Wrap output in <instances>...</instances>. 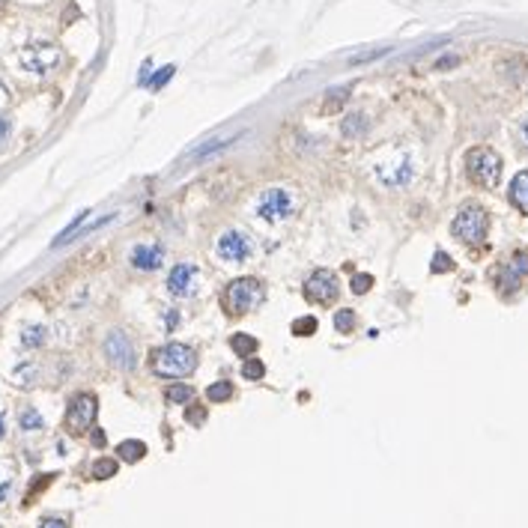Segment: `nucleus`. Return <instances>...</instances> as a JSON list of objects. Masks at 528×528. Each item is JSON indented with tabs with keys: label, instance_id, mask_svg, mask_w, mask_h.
I'll list each match as a JSON object with an SVG mask.
<instances>
[{
	"label": "nucleus",
	"instance_id": "nucleus-1",
	"mask_svg": "<svg viewBox=\"0 0 528 528\" xmlns=\"http://www.w3.org/2000/svg\"><path fill=\"white\" fill-rule=\"evenodd\" d=\"M153 373L156 376H165V379H182V376L194 373L197 367V356L191 346L185 344H168L153 352Z\"/></svg>",
	"mask_w": 528,
	"mask_h": 528
},
{
	"label": "nucleus",
	"instance_id": "nucleus-2",
	"mask_svg": "<svg viewBox=\"0 0 528 528\" xmlns=\"http://www.w3.org/2000/svg\"><path fill=\"white\" fill-rule=\"evenodd\" d=\"M469 180L481 188H496L501 180V156L489 146H477L466 156Z\"/></svg>",
	"mask_w": 528,
	"mask_h": 528
},
{
	"label": "nucleus",
	"instance_id": "nucleus-3",
	"mask_svg": "<svg viewBox=\"0 0 528 528\" xmlns=\"http://www.w3.org/2000/svg\"><path fill=\"white\" fill-rule=\"evenodd\" d=\"M486 230H489V215H486V209L481 206H463L457 212V218L454 224H451V233H454L460 242H466V245H481L484 239H486Z\"/></svg>",
	"mask_w": 528,
	"mask_h": 528
},
{
	"label": "nucleus",
	"instance_id": "nucleus-4",
	"mask_svg": "<svg viewBox=\"0 0 528 528\" xmlns=\"http://www.w3.org/2000/svg\"><path fill=\"white\" fill-rule=\"evenodd\" d=\"M263 301V284L257 278H236L227 284V293H224V305L230 313H248L254 310Z\"/></svg>",
	"mask_w": 528,
	"mask_h": 528
},
{
	"label": "nucleus",
	"instance_id": "nucleus-5",
	"mask_svg": "<svg viewBox=\"0 0 528 528\" xmlns=\"http://www.w3.org/2000/svg\"><path fill=\"white\" fill-rule=\"evenodd\" d=\"M96 412H99V403H96V397L93 394H78V397H72V403L66 409V427H69V433H87L93 427L96 421Z\"/></svg>",
	"mask_w": 528,
	"mask_h": 528
},
{
	"label": "nucleus",
	"instance_id": "nucleus-6",
	"mask_svg": "<svg viewBox=\"0 0 528 528\" xmlns=\"http://www.w3.org/2000/svg\"><path fill=\"white\" fill-rule=\"evenodd\" d=\"M337 278H334V272L329 269H317L310 275V278L305 281V296L310 301H317V305H329V301L337 298Z\"/></svg>",
	"mask_w": 528,
	"mask_h": 528
},
{
	"label": "nucleus",
	"instance_id": "nucleus-7",
	"mask_svg": "<svg viewBox=\"0 0 528 528\" xmlns=\"http://www.w3.org/2000/svg\"><path fill=\"white\" fill-rule=\"evenodd\" d=\"M21 63L36 75H48L51 69H57L60 63V48L57 45H27L21 51Z\"/></svg>",
	"mask_w": 528,
	"mask_h": 528
},
{
	"label": "nucleus",
	"instance_id": "nucleus-8",
	"mask_svg": "<svg viewBox=\"0 0 528 528\" xmlns=\"http://www.w3.org/2000/svg\"><path fill=\"white\" fill-rule=\"evenodd\" d=\"M290 212H293V200L284 188H269L257 203V215L266 218V221H281V218L290 215Z\"/></svg>",
	"mask_w": 528,
	"mask_h": 528
},
{
	"label": "nucleus",
	"instance_id": "nucleus-9",
	"mask_svg": "<svg viewBox=\"0 0 528 528\" xmlns=\"http://www.w3.org/2000/svg\"><path fill=\"white\" fill-rule=\"evenodd\" d=\"M105 356L117 364L122 370H132L134 367V349H132V341L125 337L122 332H111L108 341H105Z\"/></svg>",
	"mask_w": 528,
	"mask_h": 528
},
{
	"label": "nucleus",
	"instance_id": "nucleus-10",
	"mask_svg": "<svg viewBox=\"0 0 528 528\" xmlns=\"http://www.w3.org/2000/svg\"><path fill=\"white\" fill-rule=\"evenodd\" d=\"M248 254H251V242H248L242 233L227 230V233L218 239V257H221V260H227V263H242V260H248Z\"/></svg>",
	"mask_w": 528,
	"mask_h": 528
},
{
	"label": "nucleus",
	"instance_id": "nucleus-11",
	"mask_svg": "<svg viewBox=\"0 0 528 528\" xmlns=\"http://www.w3.org/2000/svg\"><path fill=\"white\" fill-rule=\"evenodd\" d=\"M528 278V251H517L508 263H505V269H501V287L505 290H517V287Z\"/></svg>",
	"mask_w": 528,
	"mask_h": 528
},
{
	"label": "nucleus",
	"instance_id": "nucleus-12",
	"mask_svg": "<svg viewBox=\"0 0 528 528\" xmlns=\"http://www.w3.org/2000/svg\"><path fill=\"white\" fill-rule=\"evenodd\" d=\"M161 260H165V248H161V245H137L132 251V266L141 269V272L158 269Z\"/></svg>",
	"mask_w": 528,
	"mask_h": 528
},
{
	"label": "nucleus",
	"instance_id": "nucleus-13",
	"mask_svg": "<svg viewBox=\"0 0 528 528\" xmlns=\"http://www.w3.org/2000/svg\"><path fill=\"white\" fill-rule=\"evenodd\" d=\"M194 278H197V269L191 266V263H180V266L170 272V278H168L170 293L173 296H188L194 290Z\"/></svg>",
	"mask_w": 528,
	"mask_h": 528
},
{
	"label": "nucleus",
	"instance_id": "nucleus-14",
	"mask_svg": "<svg viewBox=\"0 0 528 528\" xmlns=\"http://www.w3.org/2000/svg\"><path fill=\"white\" fill-rule=\"evenodd\" d=\"M510 203L517 206L522 215H528V170H520L510 182Z\"/></svg>",
	"mask_w": 528,
	"mask_h": 528
},
{
	"label": "nucleus",
	"instance_id": "nucleus-15",
	"mask_svg": "<svg viewBox=\"0 0 528 528\" xmlns=\"http://www.w3.org/2000/svg\"><path fill=\"white\" fill-rule=\"evenodd\" d=\"M117 454H120V460H125V463H137V460H144L146 445L137 442V439H125V442L117 445Z\"/></svg>",
	"mask_w": 528,
	"mask_h": 528
},
{
	"label": "nucleus",
	"instance_id": "nucleus-16",
	"mask_svg": "<svg viewBox=\"0 0 528 528\" xmlns=\"http://www.w3.org/2000/svg\"><path fill=\"white\" fill-rule=\"evenodd\" d=\"M230 346H233V352L239 358H251L257 352V337H251V334H233L230 337Z\"/></svg>",
	"mask_w": 528,
	"mask_h": 528
},
{
	"label": "nucleus",
	"instance_id": "nucleus-17",
	"mask_svg": "<svg viewBox=\"0 0 528 528\" xmlns=\"http://www.w3.org/2000/svg\"><path fill=\"white\" fill-rule=\"evenodd\" d=\"M206 397H209V403H224V400H230L233 397V382H212L206 388Z\"/></svg>",
	"mask_w": 528,
	"mask_h": 528
},
{
	"label": "nucleus",
	"instance_id": "nucleus-18",
	"mask_svg": "<svg viewBox=\"0 0 528 528\" xmlns=\"http://www.w3.org/2000/svg\"><path fill=\"white\" fill-rule=\"evenodd\" d=\"M114 474H117V460L102 457V460L93 463V477H96V481H108V477H114Z\"/></svg>",
	"mask_w": 528,
	"mask_h": 528
},
{
	"label": "nucleus",
	"instance_id": "nucleus-19",
	"mask_svg": "<svg viewBox=\"0 0 528 528\" xmlns=\"http://www.w3.org/2000/svg\"><path fill=\"white\" fill-rule=\"evenodd\" d=\"M191 388H188V385H170L168 388V403H188V400H191Z\"/></svg>",
	"mask_w": 528,
	"mask_h": 528
},
{
	"label": "nucleus",
	"instance_id": "nucleus-20",
	"mask_svg": "<svg viewBox=\"0 0 528 528\" xmlns=\"http://www.w3.org/2000/svg\"><path fill=\"white\" fill-rule=\"evenodd\" d=\"M313 332H317V320L313 317H298L293 322V334H298V337H310Z\"/></svg>",
	"mask_w": 528,
	"mask_h": 528
},
{
	"label": "nucleus",
	"instance_id": "nucleus-21",
	"mask_svg": "<svg viewBox=\"0 0 528 528\" xmlns=\"http://www.w3.org/2000/svg\"><path fill=\"white\" fill-rule=\"evenodd\" d=\"M242 376L245 379H263V376H266V367H263V361H257V358H248L245 361V367H242Z\"/></svg>",
	"mask_w": 528,
	"mask_h": 528
},
{
	"label": "nucleus",
	"instance_id": "nucleus-22",
	"mask_svg": "<svg viewBox=\"0 0 528 528\" xmlns=\"http://www.w3.org/2000/svg\"><path fill=\"white\" fill-rule=\"evenodd\" d=\"M352 293H367L370 290V287H373V275H367V272H358V275H352Z\"/></svg>",
	"mask_w": 528,
	"mask_h": 528
},
{
	"label": "nucleus",
	"instance_id": "nucleus-23",
	"mask_svg": "<svg viewBox=\"0 0 528 528\" xmlns=\"http://www.w3.org/2000/svg\"><path fill=\"white\" fill-rule=\"evenodd\" d=\"M352 325H356V317H352V310H337V313H334V329L341 332V334L352 332Z\"/></svg>",
	"mask_w": 528,
	"mask_h": 528
},
{
	"label": "nucleus",
	"instance_id": "nucleus-24",
	"mask_svg": "<svg viewBox=\"0 0 528 528\" xmlns=\"http://www.w3.org/2000/svg\"><path fill=\"white\" fill-rule=\"evenodd\" d=\"M87 215H90V212H81V215H78V218H75V221L69 224V227H66V230H63V233L57 236V242H54V245H63V242H69V239H72L75 233H78V230H81V224L87 221Z\"/></svg>",
	"mask_w": 528,
	"mask_h": 528
},
{
	"label": "nucleus",
	"instance_id": "nucleus-25",
	"mask_svg": "<svg viewBox=\"0 0 528 528\" xmlns=\"http://www.w3.org/2000/svg\"><path fill=\"white\" fill-rule=\"evenodd\" d=\"M42 427V415L39 412H33V409H27L21 415V430H39Z\"/></svg>",
	"mask_w": 528,
	"mask_h": 528
},
{
	"label": "nucleus",
	"instance_id": "nucleus-26",
	"mask_svg": "<svg viewBox=\"0 0 528 528\" xmlns=\"http://www.w3.org/2000/svg\"><path fill=\"white\" fill-rule=\"evenodd\" d=\"M451 269H454V260H451L445 251H439L433 257V272H451Z\"/></svg>",
	"mask_w": 528,
	"mask_h": 528
},
{
	"label": "nucleus",
	"instance_id": "nucleus-27",
	"mask_svg": "<svg viewBox=\"0 0 528 528\" xmlns=\"http://www.w3.org/2000/svg\"><path fill=\"white\" fill-rule=\"evenodd\" d=\"M173 66H165V69H158V75H156V78L153 81H149V87H153V90H158V87H165L170 78H173Z\"/></svg>",
	"mask_w": 528,
	"mask_h": 528
},
{
	"label": "nucleus",
	"instance_id": "nucleus-28",
	"mask_svg": "<svg viewBox=\"0 0 528 528\" xmlns=\"http://www.w3.org/2000/svg\"><path fill=\"white\" fill-rule=\"evenodd\" d=\"M39 341H42V329H30L27 334H24V344H27V346H36Z\"/></svg>",
	"mask_w": 528,
	"mask_h": 528
},
{
	"label": "nucleus",
	"instance_id": "nucleus-29",
	"mask_svg": "<svg viewBox=\"0 0 528 528\" xmlns=\"http://www.w3.org/2000/svg\"><path fill=\"white\" fill-rule=\"evenodd\" d=\"M9 134V120L6 117H0V144H4V137Z\"/></svg>",
	"mask_w": 528,
	"mask_h": 528
},
{
	"label": "nucleus",
	"instance_id": "nucleus-30",
	"mask_svg": "<svg viewBox=\"0 0 528 528\" xmlns=\"http://www.w3.org/2000/svg\"><path fill=\"white\" fill-rule=\"evenodd\" d=\"M39 528H66V522H63V520H45Z\"/></svg>",
	"mask_w": 528,
	"mask_h": 528
},
{
	"label": "nucleus",
	"instance_id": "nucleus-31",
	"mask_svg": "<svg viewBox=\"0 0 528 528\" xmlns=\"http://www.w3.org/2000/svg\"><path fill=\"white\" fill-rule=\"evenodd\" d=\"M188 421L200 424V421H203V409H191V412H188Z\"/></svg>",
	"mask_w": 528,
	"mask_h": 528
},
{
	"label": "nucleus",
	"instance_id": "nucleus-32",
	"mask_svg": "<svg viewBox=\"0 0 528 528\" xmlns=\"http://www.w3.org/2000/svg\"><path fill=\"white\" fill-rule=\"evenodd\" d=\"M93 445H96V448L105 445V433H102V430H93Z\"/></svg>",
	"mask_w": 528,
	"mask_h": 528
},
{
	"label": "nucleus",
	"instance_id": "nucleus-33",
	"mask_svg": "<svg viewBox=\"0 0 528 528\" xmlns=\"http://www.w3.org/2000/svg\"><path fill=\"white\" fill-rule=\"evenodd\" d=\"M6 493H9V477H6V481H0V501L6 498Z\"/></svg>",
	"mask_w": 528,
	"mask_h": 528
},
{
	"label": "nucleus",
	"instance_id": "nucleus-34",
	"mask_svg": "<svg viewBox=\"0 0 528 528\" xmlns=\"http://www.w3.org/2000/svg\"><path fill=\"white\" fill-rule=\"evenodd\" d=\"M522 137H525V146H528V117L522 120Z\"/></svg>",
	"mask_w": 528,
	"mask_h": 528
},
{
	"label": "nucleus",
	"instance_id": "nucleus-35",
	"mask_svg": "<svg viewBox=\"0 0 528 528\" xmlns=\"http://www.w3.org/2000/svg\"><path fill=\"white\" fill-rule=\"evenodd\" d=\"M4 433H6V424H4V412H0V439H4Z\"/></svg>",
	"mask_w": 528,
	"mask_h": 528
},
{
	"label": "nucleus",
	"instance_id": "nucleus-36",
	"mask_svg": "<svg viewBox=\"0 0 528 528\" xmlns=\"http://www.w3.org/2000/svg\"><path fill=\"white\" fill-rule=\"evenodd\" d=\"M4 99H6V90H4V87H0V102H4Z\"/></svg>",
	"mask_w": 528,
	"mask_h": 528
},
{
	"label": "nucleus",
	"instance_id": "nucleus-37",
	"mask_svg": "<svg viewBox=\"0 0 528 528\" xmlns=\"http://www.w3.org/2000/svg\"><path fill=\"white\" fill-rule=\"evenodd\" d=\"M4 6H6V0H0V12H4Z\"/></svg>",
	"mask_w": 528,
	"mask_h": 528
}]
</instances>
